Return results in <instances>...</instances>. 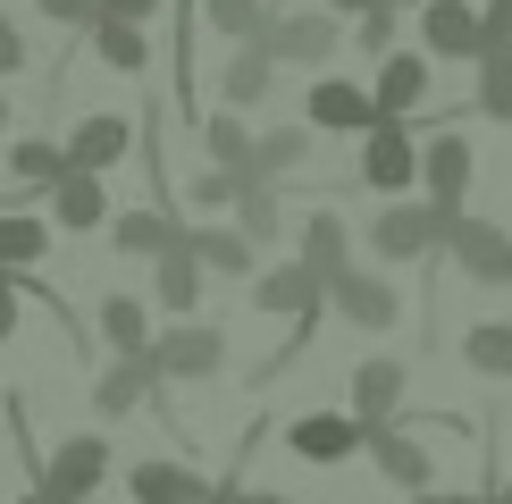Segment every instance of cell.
<instances>
[{
	"label": "cell",
	"instance_id": "obj_12",
	"mask_svg": "<svg viewBox=\"0 0 512 504\" xmlns=\"http://www.w3.org/2000/svg\"><path fill=\"white\" fill-rule=\"evenodd\" d=\"M303 118L328 126V135H370V126H378V93H370V84H345V76H319L303 93Z\"/></svg>",
	"mask_w": 512,
	"mask_h": 504
},
{
	"label": "cell",
	"instance_id": "obj_2",
	"mask_svg": "<svg viewBox=\"0 0 512 504\" xmlns=\"http://www.w3.org/2000/svg\"><path fill=\"white\" fill-rule=\"evenodd\" d=\"M361 185L370 194H420V135H412V118H378L370 135H361Z\"/></svg>",
	"mask_w": 512,
	"mask_h": 504
},
{
	"label": "cell",
	"instance_id": "obj_36",
	"mask_svg": "<svg viewBox=\"0 0 512 504\" xmlns=\"http://www.w3.org/2000/svg\"><path fill=\"white\" fill-rule=\"evenodd\" d=\"M42 17H51L59 34H84V26H101V0H34Z\"/></svg>",
	"mask_w": 512,
	"mask_h": 504
},
{
	"label": "cell",
	"instance_id": "obj_14",
	"mask_svg": "<svg viewBox=\"0 0 512 504\" xmlns=\"http://www.w3.org/2000/svg\"><path fill=\"white\" fill-rule=\"evenodd\" d=\"M185 236H194V227H185L177 219V210H118V219H110V244L126 252V261H168V252H177Z\"/></svg>",
	"mask_w": 512,
	"mask_h": 504
},
{
	"label": "cell",
	"instance_id": "obj_20",
	"mask_svg": "<svg viewBox=\"0 0 512 504\" xmlns=\"http://www.w3.org/2000/svg\"><path fill=\"white\" fill-rule=\"evenodd\" d=\"M51 219L68 227V236H84V227H101V219H118V210H110V185H101L93 168H68V177L51 185Z\"/></svg>",
	"mask_w": 512,
	"mask_h": 504
},
{
	"label": "cell",
	"instance_id": "obj_24",
	"mask_svg": "<svg viewBox=\"0 0 512 504\" xmlns=\"http://www.w3.org/2000/svg\"><path fill=\"white\" fill-rule=\"evenodd\" d=\"M269 76H277V51H269V34H261V42H244V51H236V68H227V84H219L227 110H261Z\"/></svg>",
	"mask_w": 512,
	"mask_h": 504
},
{
	"label": "cell",
	"instance_id": "obj_38",
	"mask_svg": "<svg viewBox=\"0 0 512 504\" xmlns=\"http://www.w3.org/2000/svg\"><path fill=\"white\" fill-rule=\"evenodd\" d=\"M17 294H26V278H17V269H0V345L17 336Z\"/></svg>",
	"mask_w": 512,
	"mask_h": 504
},
{
	"label": "cell",
	"instance_id": "obj_17",
	"mask_svg": "<svg viewBox=\"0 0 512 504\" xmlns=\"http://www.w3.org/2000/svg\"><path fill=\"white\" fill-rule=\"evenodd\" d=\"M370 93H378V118H412L429 101V51H387L378 76H370Z\"/></svg>",
	"mask_w": 512,
	"mask_h": 504
},
{
	"label": "cell",
	"instance_id": "obj_39",
	"mask_svg": "<svg viewBox=\"0 0 512 504\" xmlns=\"http://www.w3.org/2000/svg\"><path fill=\"white\" fill-rule=\"evenodd\" d=\"M412 504H504V496H471V488H429V496H412Z\"/></svg>",
	"mask_w": 512,
	"mask_h": 504
},
{
	"label": "cell",
	"instance_id": "obj_45",
	"mask_svg": "<svg viewBox=\"0 0 512 504\" xmlns=\"http://www.w3.org/2000/svg\"><path fill=\"white\" fill-rule=\"evenodd\" d=\"M395 9H429V0H395Z\"/></svg>",
	"mask_w": 512,
	"mask_h": 504
},
{
	"label": "cell",
	"instance_id": "obj_10",
	"mask_svg": "<svg viewBox=\"0 0 512 504\" xmlns=\"http://www.w3.org/2000/svg\"><path fill=\"white\" fill-rule=\"evenodd\" d=\"M252 311H261V320H319V311H328V286H319L303 261H269L261 278H252Z\"/></svg>",
	"mask_w": 512,
	"mask_h": 504
},
{
	"label": "cell",
	"instance_id": "obj_22",
	"mask_svg": "<svg viewBox=\"0 0 512 504\" xmlns=\"http://www.w3.org/2000/svg\"><path fill=\"white\" fill-rule=\"evenodd\" d=\"M194 252H202V269H219V278H261V244L244 236V227H194Z\"/></svg>",
	"mask_w": 512,
	"mask_h": 504
},
{
	"label": "cell",
	"instance_id": "obj_16",
	"mask_svg": "<svg viewBox=\"0 0 512 504\" xmlns=\"http://www.w3.org/2000/svg\"><path fill=\"white\" fill-rule=\"evenodd\" d=\"M152 387H160L152 353H118V362L93 378V412H101V420H126V412H143V404H152Z\"/></svg>",
	"mask_w": 512,
	"mask_h": 504
},
{
	"label": "cell",
	"instance_id": "obj_44",
	"mask_svg": "<svg viewBox=\"0 0 512 504\" xmlns=\"http://www.w3.org/2000/svg\"><path fill=\"white\" fill-rule=\"evenodd\" d=\"M17 504H51V496H42V488H34V496H17Z\"/></svg>",
	"mask_w": 512,
	"mask_h": 504
},
{
	"label": "cell",
	"instance_id": "obj_4",
	"mask_svg": "<svg viewBox=\"0 0 512 504\" xmlns=\"http://www.w3.org/2000/svg\"><path fill=\"white\" fill-rule=\"evenodd\" d=\"M152 370L160 378H219L227 370V328L219 320H177L152 345Z\"/></svg>",
	"mask_w": 512,
	"mask_h": 504
},
{
	"label": "cell",
	"instance_id": "obj_26",
	"mask_svg": "<svg viewBox=\"0 0 512 504\" xmlns=\"http://www.w3.org/2000/svg\"><path fill=\"white\" fill-rule=\"evenodd\" d=\"M42 252H51V219H34V210H0V269H34Z\"/></svg>",
	"mask_w": 512,
	"mask_h": 504
},
{
	"label": "cell",
	"instance_id": "obj_31",
	"mask_svg": "<svg viewBox=\"0 0 512 504\" xmlns=\"http://www.w3.org/2000/svg\"><path fill=\"white\" fill-rule=\"evenodd\" d=\"M462 362H471L479 378H512V320H479L471 336H462Z\"/></svg>",
	"mask_w": 512,
	"mask_h": 504
},
{
	"label": "cell",
	"instance_id": "obj_11",
	"mask_svg": "<svg viewBox=\"0 0 512 504\" xmlns=\"http://www.w3.org/2000/svg\"><path fill=\"white\" fill-rule=\"evenodd\" d=\"M328 303H336V320L361 328V336H387V328L403 320V294L378 278V269H345V278L328 286Z\"/></svg>",
	"mask_w": 512,
	"mask_h": 504
},
{
	"label": "cell",
	"instance_id": "obj_7",
	"mask_svg": "<svg viewBox=\"0 0 512 504\" xmlns=\"http://www.w3.org/2000/svg\"><path fill=\"white\" fill-rule=\"evenodd\" d=\"M420 194L437 210H471V135L462 126H445V135L420 143Z\"/></svg>",
	"mask_w": 512,
	"mask_h": 504
},
{
	"label": "cell",
	"instance_id": "obj_15",
	"mask_svg": "<svg viewBox=\"0 0 512 504\" xmlns=\"http://www.w3.org/2000/svg\"><path fill=\"white\" fill-rule=\"evenodd\" d=\"M126 488H135V504H210V496H219L194 462H160V454L126 462Z\"/></svg>",
	"mask_w": 512,
	"mask_h": 504
},
{
	"label": "cell",
	"instance_id": "obj_30",
	"mask_svg": "<svg viewBox=\"0 0 512 504\" xmlns=\"http://www.w3.org/2000/svg\"><path fill=\"white\" fill-rule=\"evenodd\" d=\"M471 68H479V118L512 126V42H496V51L471 59Z\"/></svg>",
	"mask_w": 512,
	"mask_h": 504
},
{
	"label": "cell",
	"instance_id": "obj_48",
	"mask_svg": "<svg viewBox=\"0 0 512 504\" xmlns=\"http://www.w3.org/2000/svg\"><path fill=\"white\" fill-rule=\"evenodd\" d=\"M84 504H101V496H84Z\"/></svg>",
	"mask_w": 512,
	"mask_h": 504
},
{
	"label": "cell",
	"instance_id": "obj_5",
	"mask_svg": "<svg viewBox=\"0 0 512 504\" xmlns=\"http://www.w3.org/2000/svg\"><path fill=\"white\" fill-rule=\"evenodd\" d=\"M336 42H345L336 9H277V26H269L277 68H328V59H336Z\"/></svg>",
	"mask_w": 512,
	"mask_h": 504
},
{
	"label": "cell",
	"instance_id": "obj_40",
	"mask_svg": "<svg viewBox=\"0 0 512 504\" xmlns=\"http://www.w3.org/2000/svg\"><path fill=\"white\" fill-rule=\"evenodd\" d=\"M487 42H512V0H487Z\"/></svg>",
	"mask_w": 512,
	"mask_h": 504
},
{
	"label": "cell",
	"instance_id": "obj_35",
	"mask_svg": "<svg viewBox=\"0 0 512 504\" xmlns=\"http://www.w3.org/2000/svg\"><path fill=\"white\" fill-rule=\"evenodd\" d=\"M395 17H403L395 0H378L370 17H353V34H361V51H378V59H387V51H395Z\"/></svg>",
	"mask_w": 512,
	"mask_h": 504
},
{
	"label": "cell",
	"instance_id": "obj_29",
	"mask_svg": "<svg viewBox=\"0 0 512 504\" xmlns=\"http://www.w3.org/2000/svg\"><path fill=\"white\" fill-rule=\"evenodd\" d=\"M9 177L17 185H59V177H68V143H51V135L9 143Z\"/></svg>",
	"mask_w": 512,
	"mask_h": 504
},
{
	"label": "cell",
	"instance_id": "obj_27",
	"mask_svg": "<svg viewBox=\"0 0 512 504\" xmlns=\"http://www.w3.org/2000/svg\"><path fill=\"white\" fill-rule=\"evenodd\" d=\"M93 51H101V68H118V76H143L152 42H143V26H135V17H101V26H93Z\"/></svg>",
	"mask_w": 512,
	"mask_h": 504
},
{
	"label": "cell",
	"instance_id": "obj_33",
	"mask_svg": "<svg viewBox=\"0 0 512 504\" xmlns=\"http://www.w3.org/2000/svg\"><path fill=\"white\" fill-rule=\"evenodd\" d=\"M236 227H244L252 244H277L286 210H277V185H269V177H252V185H244V202H236Z\"/></svg>",
	"mask_w": 512,
	"mask_h": 504
},
{
	"label": "cell",
	"instance_id": "obj_1",
	"mask_svg": "<svg viewBox=\"0 0 512 504\" xmlns=\"http://www.w3.org/2000/svg\"><path fill=\"white\" fill-rule=\"evenodd\" d=\"M462 219H471V210H437L429 194H403V202H387L370 219V252H378V261H420V252L454 244Z\"/></svg>",
	"mask_w": 512,
	"mask_h": 504
},
{
	"label": "cell",
	"instance_id": "obj_37",
	"mask_svg": "<svg viewBox=\"0 0 512 504\" xmlns=\"http://www.w3.org/2000/svg\"><path fill=\"white\" fill-rule=\"evenodd\" d=\"M17 68H26V34H17V17L0 9V76H17Z\"/></svg>",
	"mask_w": 512,
	"mask_h": 504
},
{
	"label": "cell",
	"instance_id": "obj_21",
	"mask_svg": "<svg viewBox=\"0 0 512 504\" xmlns=\"http://www.w3.org/2000/svg\"><path fill=\"white\" fill-rule=\"evenodd\" d=\"M303 269L319 286H336L353 269V227L336 219V210H319V219H303Z\"/></svg>",
	"mask_w": 512,
	"mask_h": 504
},
{
	"label": "cell",
	"instance_id": "obj_9",
	"mask_svg": "<svg viewBox=\"0 0 512 504\" xmlns=\"http://www.w3.org/2000/svg\"><path fill=\"white\" fill-rule=\"evenodd\" d=\"M101 479H110V437H68V446L42 462V496H51V504L101 496Z\"/></svg>",
	"mask_w": 512,
	"mask_h": 504
},
{
	"label": "cell",
	"instance_id": "obj_25",
	"mask_svg": "<svg viewBox=\"0 0 512 504\" xmlns=\"http://www.w3.org/2000/svg\"><path fill=\"white\" fill-rule=\"evenodd\" d=\"M101 336H110V353H152V311L135 303V294H101Z\"/></svg>",
	"mask_w": 512,
	"mask_h": 504
},
{
	"label": "cell",
	"instance_id": "obj_23",
	"mask_svg": "<svg viewBox=\"0 0 512 504\" xmlns=\"http://www.w3.org/2000/svg\"><path fill=\"white\" fill-rule=\"evenodd\" d=\"M202 152H210V168H261V135L244 126V110H210L202 118Z\"/></svg>",
	"mask_w": 512,
	"mask_h": 504
},
{
	"label": "cell",
	"instance_id": "obj_43",
	"mask_svg": "<svg viewBox=\"0 0 512 504\" xmlns=\"http://www.w3.org/2000/svg\"><path fill=\"white\" fill-rule=\"evenodd\" d=\"M328 9H336V17H370L378 0H328Z\"/></svg>",
	"mask_w": 512,
	"mask_h": 504
},
{
	"label": "cell",
	"instance_id": "obj_13",
	"mask_svg": "<svg viewBox=\"0 0 512 504\" xmlns=\"http://www.w3.org/2000/svg\"><path fill=\"white\" fill-rule=\"evenodd\" d=\"M370 462L395 479L403 496H429V488H437V462H429V446H420L403 420H378V429H370Z\"/></svg>",
	"mask_w": 512,
	"mask_h": 504
},
{
	"label": "cell",
	"instance_id": "obj_18",
	"mask_svg": "<svg viewBox=\"0 0 512 504\" xmlns=\"http://www.w3.org/2000/svg\"><path fill=\"white\" fill-rule=\"evenodd\" d=\"M135 152V126H126L118 110H101V118H84L76 135H68V168H93V177H110V168Z\"/></svg>",
	"mask_w": 512,
	"mask_h": 504
},
{
	"label": "cell",
	"instance_id": "obj_49",
	"mask_svg": "<svg viewBox=\"0 0 512 504\" xmlns=\"http://www.w3.org/2000/svg\"><path fill=\"white\" fill-rule=\"evenodd\" d=\"M210 504H227V496H210Z\"/></svg>",
	"mask_w": 512,
	"mask_h": 504
},
{
	"label": "cell",
	"instance_id": "obj_34",
	"mask_svg": "<svg viewBox=\"0 0 512 504\" xmlns=\"http://www.w3.org/2000/svg\"><path fill=\"white\" fill-rule=\"evenodd\" d=\"M303 160H311V126H269V135H261V177H269V185L294 177Z\"/></svg>",
	"mask_w": 512,
	"mask_h": 504
},
{
	"label": "cell",
	"instance_id": "obj_6",
	"mask_svg": "<svg viewBox=\"0 0 512 504\" xmlns=\"http://www.w3.org/2000/svg\"><path fill=\"white\" fill-rule=\"evenodd\" d=\"M420 51L429 59H487L496 42H487V9L471 0H429L420 9Z\"/></svg>",
	"mask_w": 512,
	"mask_h": 504
},
{
	"label": "cell",
	"instance_id": "obj_28",
	"mask_svg": "<svg viewBox=\"0 0 512 504\" xmlns=\"http://www.w3.org/2000/svg\"><path fill=\"white\" fill-rule=\"evenodd\" d=\"M152 269H160V286H152V294H160L168 311H194V303H202V252H194V236L168 252V261H152Z\"/></svg>",
	"mask_w": 512,
	"mask_h": 504
},
{
	"label": "cell",
	"instance_id": "obj_42",
	"mask_svg": "<svg viewBox=\"0 0 512 504\" xmlns=\"http://www.w3.org/2000/svg\"><path fill=\"white\" fill-rule=\"evenodd\" d=\"M227 504H294V496H277V488H219Z\"/></svg>",
	"mask_w": 512,
	"mask_h": 504
},
{
	"label": "cell",
	"instance_id": "obj_46",
	"mask_svg": "<svg viewBox=\"0 0 512 504\" xmlns=\"http://www.w3.org/2000/svg\"><path fill=\"white\" fill-rule=\"evenodd\" d=\"M0 126H9V93H0Z\"/></svg>",
	"mask_w": 512,
	"mask_h": 504
},
{
	"label": "cell",
	"instance_id": "obj_32",
	"mask_svg": "<svg viewBox=\"0 0 512 504\" xmlns=\"http://www.w3.org/2000/svg\"><path fill=\"white\" fill-rule=\"evenodd\" d=\"M202 17H210L219 34H236V42H261V34L277 26V9H269V0H202Z\"/></svg>",
	"mask_w": 512,
	"mask_h": 504
},
{
	"label": "cell",
	"instance_id": "obj_19",
	"mask_svg": "<svg viewBox=\"0 0 512 504\" xmlns=\"http://www.w3.org/2000/svg\"><path fill=\"white\" fill-rule=\"evenodd\" d=\"M353 412L370 420H403V353H370V362L353 370Z\"/></svg>",
	"mask_w": 512,
	"mask_h": 504
},
{
	"label": "cell",
	"instance_id": "obj_8",
	"mask_svg": "<svg viewBox=\"0 0 512 504\" xmlns=\"http://www.w3.org/2000/svg\"><path fill=\"white\" fill-rule=\"evenodd\" d=\"M445 252H454L462 286H487V294H504V286H512V236H504L496 219H462Z\"/></svg>",
	"mask_w": 512,
	"mask_h": 504
},
{
	"label": "cell",
	"instance_id": "obj_41",
	"mask_svg": "<svg viewBox=\"0 0 512 504\" xmlns=\"http://www.w3.org/2000/svg\"><path fill=\"white\" fill-rule=\"evenodd\" d=\"M152 9H160V0H101V17H135V26H143Z\"/></svg>",
	"mask_w": 512,
	"mask_h": 504
},
{
	"label": "cell",
	"instance_id": "obj_3",
	"mask_svg": "<svg viewBox=\"0 0 512 504\" xmlns=\"http://www.w3.org/2000/svg\"><path fill=\"white\" fill-rule=\"evenodd\" d=\"M286 454L336 471V462L370 454V420H361V412H294V420H286Z\"/></svg>",
	"mask_w": 512,
	"mask_h": 504
},
{
	"label": "cell",
	"instance_id": "obj_47",
	"mask_svg": "<svg viewBox=\"0 0 512 504\" xmlns=\"http://www.w3.org/2000/svg\"><path fill=\"white\" fill-rule=\"evenodd\" d=\"M504 504H512V479H504Z\"/></svg>",
	"mask_w": 512,
	"mask_h": 504
}]
</instances>
